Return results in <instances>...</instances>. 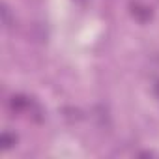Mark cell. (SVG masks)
<instances>
[{
  "label": "cell",
  "mask_w": 159,
  "mask_h": 159,
  "mask_svg": "<svg viewBox=\"0 0 159 159\" xmlns=\"http://www.w3.org/2000/svg\"><path fill=\"white\" fill-rule=\"evenodd\" d=\"M129 11H131V15H133V19L135 21H139V23H150L152 21V17H153V11H152V8L150 6H144V4H140V2H133L131 6H129Z\"/></svg>",
  "instance_id": "1"
},
{
  "label": "cell",
  "mask_w": 159,
  "mask_h": 159,
  "mask_svg": "<svg viewBox=\"0 0 159 159\" xmlns=\"http://www.w3.org/2000/svg\"><path fill=\"white\" fill-rule=\"evenodd\" d=\"M10 107H11L13 112H23V111L32 109V101L28 98H25V96H13L10 99Z\"/></svg>",
  "instance_id": "2"
},
{
  "label": "cell",
  "mask_w": 159,
  "mask_h": 159,
  "mask_svg": "<svg viewBox=\"0 0 159 159\" xmlns=\"http://www.w3.org/2000/svg\"><path fill=\"white\" fill-rule=\"evenodd\" d=\"M2 148L4 150H10V148H13L15 144H17V135L15 133H11V131H4L2 133Z\"/></svg>",
  "instance_id": "3"
},
{
  "label": "cell",
  "mask_w": 159,
  "mask_h": 159,
  "mask_svg": "<svg viewBox=\"0 0 159 159\" xmlns=\"http://www.w3.org/2000/svg\"><path fill=\"white\" fill-rule=\"evenodd\" d=\"M2 19H4V26L6 28H11L13 26V19H11V13H10V8L8 6H2Z\"/></svg>",
  "instance_id": "4"
},
{
  "label": "cell",
  "mask_w": 159,
  "mask_h": 159,
  "mask_svg": "<svg viewBox=\"0 0 159 159\" xmlns=\"http://www.w3.org/2000/svg\"><path fill=\"white\" fill-rule=\"evenodd\" d=\"M153 92H155V96L159 98V81H155V84H153Z\"/></svg>",
  "instance_id": "5"
},
{
  "label": "cell",
  "mask_w": 159,
  "mask_h": 159,
  "mask_svg": "<svg viewBox=\"0 0 159 159\" xmlns=\"http://www.w3.org/2000/svg\"><path fill=\"white\" fill-rule=\"evenodd\" d=\"M139 155H142V157H152V155H153V153H152V152H140V153H139Z\"/></svg>",
  "instance_id": "6"
},
{
  "label": "cell",
  "mask_w": 159,
  "mask_h": 159,
  "mask_svg": "<svg viewBox=\"0 0 159 159\" xmlns=\"http://www.w3.org/2000/svg\"><path fill=\"white\" fill-rule=\"evenodd\" d=\"M75 2H81V4H84V2H86V0H75Z\"/></svg>",
  "instance_id": "7"
}]
</instances>
